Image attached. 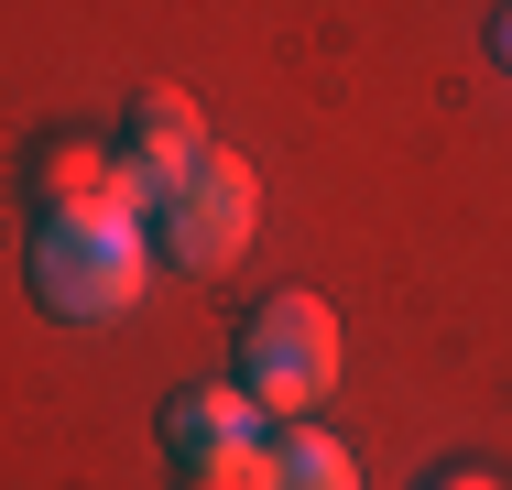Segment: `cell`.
<instances>
[{"label":"cell","mask_w":512,"mask_h":490,"mask_svg":"<svg viewBox=\"0 0 512 490\" xmlns=\"http://www.w3.org/2000/svg\"><path fill=\"white\" fill-rule=\"evenodd\" d=\"M142 273H153V229H142L131 207H66V218L33 229V294H44V316H66V327L131 316V305H142Z\"/></svg>","instance_id":"6da1fadb"},{"label":"cell","mask_w":512,"mask_h":490,"mask_svg":"<svg viewBox=\"0 0 512 490\" xmlns=\"http://www.w3.org/2000/svg\"><path fill=\"white\" fill-rule=\"evenodd\" d=\"M240 392L262 414H316L338 392V316L316 294H273L251 327H240Z\"/></svg>","instance_id":"7a4b0ae2"},{"label":"cell","mask_w":512,"mask_h":490,"mask_svg":"<svg viewBox=\"0 0 512 490\" xmlns=\"http://www.w3.org/2000/svg\"><path fill=\"white\" fill-rule=\"evenodd\" d=\"M251 218H262V186H251L240 153H207L197 175H175L153 196V240H164L175 273H229L251 251Z\"/></svg>","instance_id":"3957f363"},{"label":"cell","mask_w":512,"mask_h":490,"mask_svg":"<svg viewBox=\"0 0 512 490\" xmlns=\"http://www.w3.org/2000/svg\"><path fill=\"white\" fill-rule=\"evenodd\" d=\"M207 153H218V142H207V120H197L186 88H153L142 109H131V175H153V196L175 186V175H197Z\"/></svg>","instance_id":"277c9868"},{"label":"cell","mask_w":512,"mask_h":490,"mask_svg":"<svg viewBox=\"0 0 512 490\" xmlns=\"http://www.w3.org/2000/svg\"><path fill=\"white\" fill-rule=\"evenodd\" d=\"M251 425H262V403H251V392H186V403L164 414V447H175V458H207V447H251Z\"/></svg>","instance_id":"5b68a950"},{"label":"cell","mask_w":512,"mask_h":490,"mask_svg":"<svg viewBox=\"0 0 512 490\" xmlns=\"http://www.w3.org/2000/svg\"><path fill=\"white\" fill-rule=\"evenodd\" d=\"M273 490H360V469H349V447H338V436L295 425V436L273 447Z\"/></svg>","instance_id":"8992f818"},{"label":"cell","mask_w":512,"mask_h":490,"mask_svg":"<svg viewBox=\"0 0 512 490\" xmlns=\"http://www.w3.org/2000/svg\"><path fill=\"white\" fill-rule=\"evenodd\" d=\"M186 490H273V447L251 436V447H207L186 458Z\"/></svg>","instance_id":"52a82bcc"},{"label":"cell","mask_w":512,"mask_h":490,"mask_svg":"<svg viewBox=\"0 0 512 490\" xmlns=\"http://www.w3.org/2000/svg\"><path fill=\"white\" fill-rule=\"evenodd\" d=\"M436 490H502V480H491V469H447Z\"/></svg>","instance_id":"ba28073f"},{"label":"cell","mask_w":512,"mask_h":490,"mask_svg":"<svg viewBox=\"0 0 512 490\" xmlns=\"http://www.w3.org/2000/svg\"><path fill=\"white\" fill-rule=\"evenodd\" d=\"M491 44H502V66H512V11H502V33H491Z\"/></svg>","instance_id":"9c48e42d"}]
</instances>
